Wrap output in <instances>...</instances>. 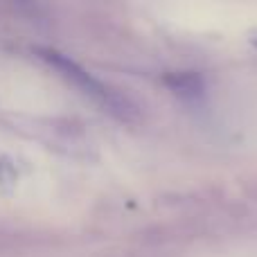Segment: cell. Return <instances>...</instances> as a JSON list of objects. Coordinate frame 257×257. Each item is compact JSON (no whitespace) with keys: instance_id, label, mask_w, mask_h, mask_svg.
Wrapping results in <instances>:
<instances>
[{"instance_id":"obj_1","label":"cell","mask_w":257,"mask_h":257,"mask_svg":"<svg viewBox=\"0 0 257 257\" xmlns=\"http://www.w3.org/2000/svg\"><path fill=\"white\" fill-rule=\"evenodd\" d=\"M36 54H39L61 79H66L72 88H77L81 95H86V97L93 99L95 104H99L108 115L117 117V120H122V122L138 120L140 111H138L136 102H131L124 93H120L117 88L104 84V81L97 79L95 75H90L84 66L72 61L70 57L57 52V50H50V48H39Z\"/></svg>"},{"instance_id":"obj_2","label":"cell","mask_w":257,"mask_h":257,"mask_svg":"<svg viewBox=\"0 0 257 257\" xmlns=\"http://www.w3.org/2000/svg\"><path fill=\"white\" fill-rule=\"evenodd\" d=\"M163 84L172 90L176 97L183 99H199L205 95V79L196 70H172L163 75Z\"/></svg>"},{"instance_id":"obj_3","label":"cell","mask_w":257,"mask_h":257,"mask_svg":"<svg viewBox=\"0 0 257 257\" xmlns=\"http://www.w3.org/2000/svg\"><path fill=\"white\" fill-rule=\"evenodd\" d=\"M12 5L21 16H27V18L43 16V3L41 0H12Z\"/></svg>"},{"instance_id":"obj_4","label":"cell","mask_w":257,"mask_h":257,"mask_svg":"<svg viewBox=\"0 0 257 257\" xmlns=\"http://www.w3.org/2000/svg\"><path fill=\"white\" fill-rule=\"evenodd\" d=\"M248 43H250V45H253V48L257 50V30H253V32H250V34H248Z\"/></svg>"}]
</instances>
